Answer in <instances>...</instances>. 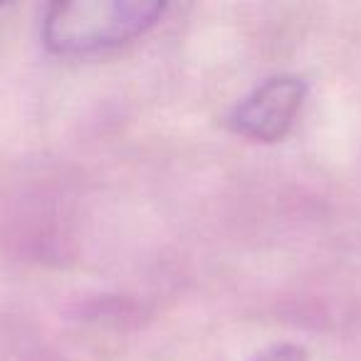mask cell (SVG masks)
Returning a JSON list of instances; mask_svg holds the SVG:
<instances>
[{"mask_svg": "<svg viewBox=\"0 0 361 361\" xmlns=\"http://www.w3.org/2000/svg\"><path fill=\"white\" fill-rule=\"evenodd\" d=\"M164 11L166 6L159 0L52 3L42 20V40L55 55H92L144 35L161 20Z\"/></svg>", "mask_w": 361, "mask_h": 361, "instance_id": "1", "label": "cell"}, {"mask_svg": "<svg viewBox=\"0 0 361 361\" xmlns=\"http://www.w3.org/2000/svg\"><path fill=\"white\" fill-rule=\"evenodd\" d=\"M307 99V82L297 75L270 77L247 94L228 116L235 134L260 144H275L290 134Z\"/></svg>", "mask_w": 361, "mask_h": 361, "instance_id": "2", "label": "cell"}, {"mask_svg": "<svg viewBox=\"0 0 361 361\" xmlns=\"http://www.w3.org/2000/svg\"><path fill=\"white\" fill-rule=\"evenodd\" d=\"M252 361H307V351L300 344H275L260 351Z\"/></svg>", "mask_w": 361, "mask_h": 361, "instance_id": "3", "label": "cell"}]
</instances>
